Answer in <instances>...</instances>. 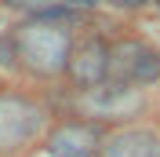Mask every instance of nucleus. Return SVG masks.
<instances>
[{
  "mask_svg": "<svg viewBox=\"0 0 160 157\" xmlns=\"http://www.w3.org/2000/svg\"><path fill=\"white\" fill-rule=\"evenodd\" d=\"M80 19L77 8H58L51 15H37L26 19L15 33V48H18V62L29 69L33 77H58L69 69L73 59V33L69 26Z\"/></svg>",
  "mask_w": 160,
  "mask_h": 157,
  "instance_id": "obj_1",
  "label": "nucleus"
},
{
  "mask_svg": "<svg viewBox=\"0 0 160 157\" xmlns=\"http://www.w3.org/2000/svg\"><path fill=\"white\" fill-rule=\"evenodd\" d=\"M109 80L128 88H146L160 80V51L142 40H117L109 62Z\"/></svg>",
  "mask_w": 160,
  "mask_h": 157,
  "instance_id": "obj_2",
  "label": "nucleus"
},
{
  "mask_svg": "<svg viewBox=\"0 0 160 157\" xmlns=\"http://www.w3.org/2000/svg\"><path fill=\"white\" fill-rule=\"evenodd\" d=\"M44 113L26 95H0V154H18L40 135Z\"/></svg>",
  "mask_w": 160,
  "mask_h": 157,
  "instance_id": "obj_3",
  "label": "nucleus"
},
{
  "mask_svg": "<svg viewBox=\"0 0 160 157\" xmlns=\"http://www.w3.org/2000/svg\"><path fill=\"white\" fill-rule=\"evenodd\" d=\"M109 62H113V44H106L102 37H84L77 40L66 73H69L77 91H91L109 80Z\"/></svg>",
  "mask_w": 160,
  "mask_h": 157,
  "instance_id": "obj_4",
  "label": "nucleus"
},
{
  "mask_svg": "<svg viewBox=\"0 0 160 157\" xmlns=\"http://www.w3.org/2000/svg\"><path fill=\"white\" fill-rule=\"evenodd\" d=\"M88 117H131L142 110V88H128V84H98L91 91H80Z\"/></svg>",
  "mask_w": 160,
  "mask_h": 157,
  "instance_id": "obj_5",
  "label": "nucleus"
},
{
  "mask_svg": "<svg viewBox=\"0 0 160 157\" xmlns=\"http://www.w3.org/2000/svg\"><path fill=\"white\" fill-rule=\"evenodd\" d=\"M48 154L51 157H98L102 135L91 121H62L48 135Z\"/></svg>",
  "mask_w": 160,
  "mask_h": 157,
  "instance_id": "obj_6",
  "label": "nucleus"
},
{
  "mask_svg": "<svg viewBox=\"0 0 160 157\" xmlns=\"http://www.w3.org/2000/svg\"><path fill=\"white\" fill-rule=\"evenodd\" d=\"M98 157H160V132L157 128H117L102 139Z\"/></svg>",
  "mask_w": 160,
  "mask_h": 157,
  "instance_id": "obj_7",
  "label": "nucleus"
},
{
  "mask_svg": "<svg viewBox=\"0 0 160 157\" xmlns=\"http://www.w3.org/2000/svg\"><path fill=\"white\" fill-rule=\"evenodd\" d=\"M15 11H22V15H29V19H37V15H51V11L58 8H91L95 0H8Z\"/></svg>",
  "mask_w": 160,
  "mask_h": 157,
  "instance_id": "obj_8",
  "label": "nucleus"
},
{
  "mask_svg": "<svg viewBox=\"0 0 160 157\" xmlns=\"http://www.w3.org/2000/svg\"><path fill=\"white\" fill-rule=\"evenodd\" d=\"M109 4H117V8H142L146 0H109Z\"/></svg>",
  "mask_w": 160,
  "mask_h": 157,
  "instance_id": "obj_9",
  "label": "nucleus"
}]
</instances>
